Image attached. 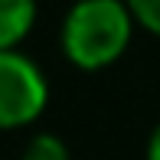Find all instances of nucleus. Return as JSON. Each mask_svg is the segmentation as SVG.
<instances>
[{"mask_svg": "<svg viewBox=\"0 0 160 160\" xmlns=\"http://www.w3.org/2000/svg\"><path fill=\"white\" fill-rule=\"evenodd\" d=\"M134 23L131 7L121 0H78L62 20V52L85 72L105 69L124 56Z\"/></svg>", "mask_w": 160, "mask_h": 160, "instance_id": "nucleus-1", "label": "nucleus"}, {"mask_svg": "<svg viewBox=\"0 0 160 160\" xmlns=\"http://www.w3.org/2000/svg\"><path fill=\"white\" fill-rule=\"evenodd\" d=\"M49 101L42 69L20 49H0V131L33 124Z\"/></svg>", "mask_w": 160, "mask_h": 160, "instance_id": "nucleus-2", "label": "nucleus"}, {"mask_svg": "<svg viewBox=\"0 0 160 160\" xmlns=\"http://www.w3.org/2000/svg\"><path fill=\"white\" fill-rule=\"evenodd\" d=\"M36 23V0H0V49H17Z\"/></svg>", "mask_w": 160, "mask_h": 160, "instance_id": "nucleus-3", "label": "nucleus"}, {"mask_svg": "<svg viewBox=\"0 0 160 160\" xmlns=\"http://www.w3.org/2000/svg\"><path fill=\"white\" fill-rule=\"evenodd\" d=\"M20 160H72V154H69V147H65L62 137H56V134H36V137L26 141Z\"/></svg>", "mask_w": 160, "mask_h": 160, "instance_id": "nucleus-4", "label": "nucleus"}, {"mask_svg": "<svg viewBox=\"0 0 160 160\" xmlns=\"http://www.w3.org/2000/svg\"><path fill=\"white\" fill-rule=\"evenodd\" d=\"M128 7L147 33L160 36V0H128Z\"/></svg>", "mask_w": 160, "mask_h": 160, "instance_id": "nucleus-5", "label": "nucleus"}, {"mask_svg": "<svg viewBox=\"0 0 160 160\" xmlns=\"http://www.w3.org/2000/svg\"><path fill=\"white\" fill-rule=\"evenodd\" d=\"M147 160H160V124L154 128V134H150V144H147Z\"/></svg>", "mask_w": 160, "mask_h": 160, "instance_id": "nucleus-6", "label": "nucleus"}]
</instances>
